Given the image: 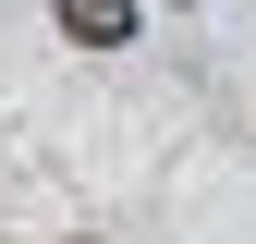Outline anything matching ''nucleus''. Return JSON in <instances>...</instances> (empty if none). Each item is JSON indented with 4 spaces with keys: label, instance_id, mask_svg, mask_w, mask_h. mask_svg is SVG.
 Segmentation results:
<instances>
[{
    "label": "nucleus",
    "instance_id": "nucleus-1",
    "mask_svg": "<svg viewBox=\"0 0 256 244\" xmlns=\"http://www.w3.org/2000/svg\"><path fill=\"white\" fill-rule=\"evenodd\" d=\"M61 37L74 49H134V0H61Z\"/></svg>",
    "mask_w": 256,
    "mask_h": 244
}]
</instances>
